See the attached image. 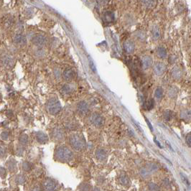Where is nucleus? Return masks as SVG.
<instances>
[{
  "label": "nucleus",
  "mask_w": 191,
  "mask_h": 191,
  "mask_svg": "<svg viewBox=\"0 0 191 191\" xmlns=\"http://www.w3.org/2000/svg\"><path fill=\"white\" fill-rule=\"evenodd\" d=\"M55 157L57 160L61 162H68L72 160L73 154L72 151L67 147L60 145L58 146L55 150Z\"/></svg>",
  "instance_id": "1"
},
{
  "label": "nucleus",
  "mask_w": 191,
  "mask_h": 191,
  "mask_svg": "<svg viewBox=\"0 0 191 191\" xmlns=\"http://www.w3.org/2000/svg\"><path fill=\"white\" fill-rule=\"evenodd\" d=\"M70 145L76 151H81L84 150L86 146V143L84 137L78 134H74L70 136L69 137Z\"/></svg>",
  "instance_id": "2"
},
{
  "label": "nucleus",
  "mask_w": 191,
  "mask_h": 191,
  "mask_svg": "<svg viewBox=\"0 0 191 191\" xmlns=\"http://www.w3.org/2000/svg\"><path fill=\"white\" fill-rule=\"evenodd\" d=\"M47 111L51 115H55L61 109V104L56 98H51L48 101L46 104Z\"/></svg>",
  "instance_id": "3"
},
{
  "label": "nucleus",
  "mask_w": 191,
  "mask_h": 191,
  "mask_svg": "<svg viewBox=\"0 0 191 191\" xmlns=\"http://www.w3.org/2000/svg\"><path fill=\"white\" fill-rule=\"evenodd\" d=\"M43 187L45 191H55L58 187V182L52 178H46L43 182Z\"/></svg>",
  "instance_id": "4"
},
{
  "label": "nucleus",
  "mask_w": 191,
  "mask_h": 191,
  "mask_svg": "<svg viewBox=\"0 0 191 191\" xmlns=\"http://www.w3.org/2000/svg\"><path fill=\"white\" fill-rule=\"evenodd\" d=\"M90 121L93 124V125L96 127H102L104 123V119L103 118V116L95 113L91 114L90 116Z\"/></svg>",
  "instance_id": "5"
},
{
  "label": "nucleus",
  "mask_w": 191,
  "mask_h": 191,
  "mask_svg": "<svg viewBox=\"0 0 191 191\" xmlns=\"http://www.w3.org/2000/svg\"><path fill=\"white\" fill-rule=\"evenodd\" d=\"M33 43L35 45L38 47H43L47 43V38L45 35L42 34H38L34 36V38L32 40Z\"/></svg>",
  "instance_id": "6"
},
{
  "label": "nucleus",
  "mask_w": 191,
  "mask_h": 191,
  "mask_svg": "<svg viewBox=\"0 0 191 191\" xmlns=\"http://www.w3.org/2000/svg\"><path fill=\"white\" fill-rule=\"evenodd\" d=\"M153 70L157 75H162L165 72L166 65L161 62H157L154 65Z\"/></svg>",
  "instance_id": "7"
},
{
  "label": "nucleus",
  "mask_w": 191,
  "mask_h": 191,
  "mask_svg": "<svg viewBox=\"0 0 191 191\" xmlns=\"http://www.w3.org/2000/svg\"><path fill=\"white\" fill-rule=\"evenodd\" d=\"M88 110H89L88 105L85 101H80L78 103V105H77V111H78V112L80 115L87 114L88 112Z\"/></svg>",
  "instance_id": "8"
},
{
  "label": "nucleus",
  "mask_w": 191,
  "mask_h": 191,
  "mask_svg": "<svg viewBox=\"0 0 191 191\" xmlns=\"http://www.w3.org/2000/svg\"><path fill=\"white\" fill-rule=\"evenodd\" d=\"M123 48L124 49L126 53L131 54V53H132L135 51V45L132 40H126L123 44Z\"/></svg>",
  "instance_id": "9"
},
{
  "label": "nucleus",
  "mask_w": 191,
  "mask_h": 191,
  "mask_svg": "<svg viewBox=\"0 0 191 191\" xmlns=\"http://www.w3.org/2000/svg\"><path fill=\"white\" fill-rule=\"evenodd\" d=\"M75 73L73 70L70 68H66L64 70L63 73V78L67 81H70L75 78Z\"/></svg>",
  "instance_id": "10"
},
{
  "label": "nucleus",
  "mask_w": 191,
  "mask_h": 191,
  "mask_svg": "<svg viewBox=\"0 0 191 191\" xmlns=\"http://www.w3.org/2000/svg\"><path fill=\"white\" fill-rule=\"evenodd\" d=\"M152 58L148 55H145L142 58V66L144 70L148 69L152 64Z\"/></svg>",
  "instance_id": "11"
},
{
  "label": "nucleus",
  "mask_w": 191,
  "mask_h": 191,
  "mask_svg": "<svg viewBox=\"0 0 191 191\" xmlns=\"http://www.w3.org/2000/svg\"><path fill=\"white\" fill-rule=\"evenodd\" d=\"M114 14L112 12L108 11L104 12V14H103V17H102V19H103V21L106 23H111L113 22L114 21Z\"/></svg>",
  "instance_id": "12"
},
{
  "label": "nucleus",
  "mask_w": 191,
  "mask_h": 191,
  "mask_svg": "<svg viewBox=\"0 0 191 191\" xmlns=\"http://www.w3.org/2000/svg\"><path fill=\"white\" fill-rule=\"evenodd\" d=\"M36 140L40 144H45L48 141V137L43 132H38L36 133Z\"/></svg>",
  "instance_id": "13"
},
{
  "label": "nucleus",
  "mask_w": 191,
  "mask_h": 191,
  "mask_svg": "<svg viewBox=\"0 0 191 191\" xmlns=\"http://www.w3.org/2000/svg\"><path fill=\"white\" fill-rule=\"evenodd\" d=\"M14 42L17 45H24L26 44L27 43L26 37H25L24 35H22V34L16 35L14 38Z\"/></svg>",
  "instance_id": "14"
},
{
  "label": "nucleus",
  "mask_w": 191,
  "mask_h": 191,
  "mask_svg": "<svg viewBox=\"0 0 191 191\" xmlns=\"http://www.w3.org/2000/svg\"><path fill=\"white\" fill-rule=\"evenodd\" d=\"M96 157L99 161H104L107 157V153L105 150L99 148L96 151Z\"/></svg>",
  "instance_id": "15"
},
{
  "label": "nucleus",
  "mask_w": 191,
  "mask_h": 191,
  "mask_svg": "<svg viewBox=\"0 0 191 191\" xmlns=\"http://www.w3.org/2000/svg\"><path fill=\"white\" fill-rule=\"evenodd\" d=\"M53 137L55 140H62L64 138V133L63 130L59 128H55L53 132Z\"/></svg>",
  "instance_id": "16"
},
{
  "label": "nucleus",
  "mask_w": 191,
  "mask_h": 191,
  "mask_svg": "<svg viewBox=\"0 0 191 191\" xmlns=\"http://www.w3.org/2000/svg\"><path fill=\"white\" fill-rule=\"evenodd\" d=\"M119 182L122 185H124V186L130 185V178H129L128 176L126 175L124 172H122V173L121 174L119 175Z\"/></svg>",
  "instance_id": "17"
},
{
  "label": "nucleus",
  "mask_w": 191,
  "mask_h": 191,
  "mask_svg": "<svg viewBox=\"0 0 191 191\" xmlns=\"http://www.w3.org/2000/svg\"><path fill=\"white\" fill-rule=\"evenodd\" d=\"M7 168L11 172H14L17 170V163L14 159H11L7 163Z\"/></svg>",
  "instance_id": "18"
},
{
  "label": "nucleus",
  "mask_w": 191,
  "mask_h": 191,
  "mask_svg": "<svg viewBox=\"0 0 191 191\" xmlns=\"http://www.w3.org/2000/svg\"><path fill=\"white\" fill-rule=\"evenodd\" d=\"M152 38L155 40H157L160 38V30L158 26L155 25V26L153 27L152 30Z\"/></svg>",
  "instance_id": "19"
},
{
  "label": "nucleus",
  "mask_w": 191,
  "mask_h": 191,
  "mask_svg": "<svg viewBox=\"0 0 191 191\" xmlns=\"http://www.w3.org/2000/svg\"><path fill=\"white\" fill-rule=\"evenodd\" d=\"M1 62H2L3 65H4L5 66H11L12 65L13 60L12 58H11V56H9V55H4L3 56V58H1Z\"/></svg>",
  "instance_id": "20"
},
{
  "label": "nucleus",
  "mask_w": 191,
  "mask_h": 191,
  "mask_svg": "<svg viewBox=\"0 0 191 191\" xmlns=\"http://www.w3.org/2000/svg\"><path fill=\"white\" fill-rule=\"evenodd\" d=\"M157 55H158L160 58H165L167 55V50L162 46L158 47V48H157Z\"/></svg>",
  "instance_id": "21"
},
{
  "label": "nucleus",
  "mask_w": 191,
  "mask_h": 191,
  "mask_svg": "<svg viewBox=\"0 0 191 191\" xmlns=\"http://www.w3.org/2000/svg\"><path fill=\"white\" fill-rule=\"evenodd\" d=\"M172 75L175 79H180L182 76V72L179 68H174L172 70Z\"/></svg>",
  "instance_id": "22"
},
{
  "label": "nucleus",
  "mask_w": 191,
  "mask_h": 191,
  "mask_svg": "<svg viewBox=\"0 0 191 191\" xmlns=\"http://www.w3.org/2000/svg\"><path fill=\"white\" fill-rule=\"evenodd\" d=\"M180 117L182 119L187 121L190 119V111L187 109H185L182 111L180 113Z\"/></svg>",
  "instance_id": "23"
},
{
  "label": "nucleus",
  "mask_w": 191,
  "mask_h": 191,
  "mask_svg": "<svg viewBox=\"0 0 191 191\" xmlns=\"http://www.w3.org/2000/svg\"><path fill=\"white\" fill-rule=\"evenodd\" d=\"M154 105H155V101H154V99H150L145 102L144 103L143 107L145 108V109L147 110H151L152 109H153Z\"/></svg>",
  "instance_id": "24"
},
{
  "label": "nucleus",
  "mask_w": 191,
  "mask_h": 191,
  "mask_svg": "<svg viewBox=\"0 0 191 191\" xmlns=\"http://www.w3.org/2000/svg\"><path fill=\"white\" fill-rule=\"evenodd\" d=\"M19 142H20V144L22 146H26L27 145V143H28V137H27V135H25V134H24V135H22L20 137Z\"/></svg>",
  "instance_id": "25"
},
{
  "label": "nucleus",
  "mask_w": 191,
  "mask_h": 191,
  "mask_svg": "<svg viewBox=\"0 0 191 191\" xmlns=\"http://www.w3.org/2000/svg\"><path fill=\"white\" fill-rule=\"evenodd\" d=\"M25 177L23 175H19L15 177V181H16V183L18 184V185H23V184L25 182Z\"/></svg>",
  "instance_id": "26"
},
{
  "label": "nucleus",
  "mask_w": 191,
  "mask_h": 191,
  "mask_svg": "<svg viewBox=\"0 0 191 191\" xmlns=\"http://www.w3.org/2000/svg\"><path fill=\"white\" fill-rule=\"evenodd\" d=\"M158 169V166H157L156 164L155 163H150L148 164L146 167V170L148 171L149 172H153V171L157 170Z\"/></svg>",
  "instance_id": "27"
},
{
  "label": "nucleus",
  "mask_w": 191,
  "mask_h": 191,
  "mask_svg": "<svg viewBox=\"0 0 191 191\" xmlns=\"http://www.w3.org/2000/svg\"><path fill=\"white\" fill-rule=\"evenodd\" d=\"M162 95H163V90H162V88L160 87H158V88H156L155 92V96L158 99H160L162 97Z\"/></svg>",
  "instance_id": "28"
},
{
  "label": "nucleus",
  "mask_w": 191,
  "mask_h": 191,
  "mask_svg": "<svg viewBox=\"0 0 191 191\" xmlns=\"http://www.w3.org/2000/svg\"><path fill=\"white\" fill-rule=\"evenodd\" d=\"M78 189L80 191H89L90 189V187L89 184L88 183H81L78 186Z\"/></svg>",
  "instance_id": "29"
},
{
  "label": "nucleus",
  "mask_w": 191,
  "mask_h": 191,
  "mask_svg": "<svg viewBox=\"0 0 191 191\" xmlns=\"http://www.w3.org/2000/svg\"><path fill=\"white\" fill-rule=\"evenodd\" d=\"M32 167H33V165L29 162H24L22 163V169L26 172H29L31 170Z\"/></svg>",
  "instance_id": "30"
},
{
  "label": "nucleus",
  "mask_w": 191,
  "mask_h": 191,
  "mask_svg": "<svg viewBox=\"0 0 191 191\" xmlns=\"http://www.w3.org/2000/svg\"><path fill=\"white\" fill-rule=\"evenodd\" d=\"M148 187L150 191H160V187L157 184L153 182H150L148 185Z\"/></svg>",
  "instance_id": "31"
},
{
  "label": "nucleus",
  "mask_w": 191,
  "mask_h": 191,
  "mask_svg": "<svg viewBox=\"0 0 191 191\" xmlns=\"http://www.w3.org/2000/svg\"><path fill=\"white\" fill-rule=\"evenodd\" d=\"M62 90H63V93H69L72 91V88H71V86H70V85L66 84V85H63V88H62Z\"/></svg>",
  "instance_id": "32"
},
{
  "label": "nucleus",
  "mask_w": 191,
  "mask_h": 191,
  "mask_svg": "<svg viewBox=\"0 0 191 191\" xmlns=\"http://www.w3.org/2000/svg\"><path fill=\"white\" fill-rule=\"evenodd\" d=\"M172 114L170 111H166L165 113H164V118H165L166 121H170L172 119Z\"/></svg>",
  "instance_id": "33"
},
{
  "label": "nucleus",
  "mask_w": 191,
  "mask_h": 191,
  "mask_svg": "<svg viewBox=\"0 0 191 191\" xmlns=\"http://www.w3.org/2000/svg\"><path fill=\"white\" fill-rule=\"evenodd\" d=\"M88 60H89V66L90 69L93 70V72L96 73V65L94 64V63H93V60H92L90 57L88 58Z\"/></svg>",
  "instance_id": "34"
},
{
  "label": "nucleus",
  "mask_w": 191,
  "mask_h": 191,
  "mask_svg": "<svg viewBox=\"0 0 191 191\" xmlns=\"http://www.w3.org/2000/svg\"><path fill=\"white\" fill-rule=\"evenodd\" d=\"M7 176V170L4 167H0V177L1 178H5V177Z\"/></svg>",
  "instance_id": "35"
},
{
  "label": "nucleus",
  "mask_w": 191,
  "mask_h": 191,
  "mask_svg": "<svg viewBox=\"0 0 191 191\" xmlns=\"http://www.w3.org/2000/svg\"><path fill=\"white\" fill-rule=\"evenodd\" d=\"M6 155V148L4 146L0 145V157H4Z\"/></svg>",
  "instance_id": "36"
},
{
  "label": "nucleus",
  "mask_w": 191,
  "mask_h": 191,
  "mask_svg": "<svg viewBox=\"0 0 191 191\" xmlns=\"http://www.w3.org/2000/svg\"><path fill=\"white\" fill-rule=\"evenodd\" d=\"M140 175H142L143 177H146L150 175V172L146 170V168H143V169H142V170H141V171H140Z\"/></svg>",
  "instance_id": "37"
},
{
  "label": "nucleus",
  "mask_w": 191,
  "mask_h": 191,
  "mask_svg": "<svg viewBox=\"0 0 191 191\" xmlns=\"http://www.w3.org/2000/svg\"><path fill=\"white\" fill-rule=\"evenodd\" d=\"M1 139L3 140H7L9 138V132H3L1 134Z\"/></svg>",
  "instance_id": "38"
},
{
  "label": "nucleus",
  "mask_w": 191,
  "mask_h": 191,
  "mask_svg": "<svg viewBox=\"0 0 191 191\" xmlns=\"http://www.w3.org/2000/svg\"><path fill=\"white\" fill-rule=\"evenodd\" d=\"M186 142H187V144L188 145L189 147H190V145H191V134L190 133H188L186 136Z\"/></svg>",
  "instance_id": "39"
},
{
  "label": "nucleus",
  "mask_w": 191,
  "mask_h": 191,
  "mask_svg": "<svg viewBox=\"0 0 191 191\" xmlns=\"http://www.w3.org/2000/svg\"><path fill=\"white\" fill-rule=\"evenodd\" d=\"M180 175H181V177H182V180H183L184 182H185L187 185H190V183H189L188 180H187V177H186V176L185 175H183V174H182V173H180Z\"/></svg>",
  "instance_id": "40"
},
{
  "label": "nucleus",
  "mask_w": 191,
  "mask_h": 191,
  "mask_svg": "<svg viewBox=\"0 0 191 191\" xmlns=\"http://www.w3.org/2000/svg\"><path fill=\"white\" fill-rule=\"evenodd\" d=\"M155 1H142V3L145 4V5L147 7H152L153 3H155Z\"/></svg>",
  "instance_id": "41"
},
{
  "label": "nucleus",
  "mask_w": 191,
  "mask_h": 191,
  "mask_svg": "<svg viewBox=\"0 0 191 191\" xmlns=\"http://www.w3.org/2000/svg\"><path fill=\"white\" fill-rule=\"evenodd\" d=\"M145 121H146V122H147V125H148V127H149V128H150V130L151 132H153V127H152V125L151 124V123L150 122V121L148 120V119H147V118H145Z\"/></svg>",
  "instance_id": "42"
},
{
  "label": "nucleus",
  "mask_w": 191,
  "mask_h": 191,
  "mask_svg": "<svg viewBox=\"0 0 191 191\" xmlns=\"http://www.w3.org/2000/svg\"><path fill=\"white\" fill-rule=\"evenodd\" d=\"M6 116L7 117H12L13 116V112L12 111H7L6 112Z\"/></svg>",
  "instance_id": "43"
},
{
  "label": "nucleus",
  "mask_w": 191,
  "mask_h": 191,
  "mask_svg": "<svg viewBox=\"0 0 191 191\" xmlns=\"http://www.w3.org/2000/svg\"><path fill=\"white\" fill-rule=\"evenodd\" d=\"M32 191H42V189L40 186H35L34 188L32 190Z\"/></svg>",
  "instance_id": "44"
},
{
  "label": "nucleus",
  "mask_w": 191,
  "mask_h": 191,
  "mask_svg": "<svg viewBox=\"0 0 191 191\" xmlns=\"http://www.w3.org/2000/svg\"><path fill=\"white\" fill-rule=\"evenodd\" d=\"M155 140V143H156V144H157V146H159V147H160V148H162V146H161V145H160V142H157V140H156V139H155V140Z\"/></svg>",
  "instance_id": "45"
},
{
  "label": "nucleus",
  "mask_w": 191,
  "mask_h": 191,
  "mask_svg": "<svg viewBox=\"0 0 191 191\" xmlns=\"http://www.w3.org/2000/svg\"><path fill=\"white\" fill-rule=\"evenodd\" d=\"M93 191H100V190H99V188H98V187H94V190H93Z\"/></svg>",
  "instance_id": "46"
}]
</instances>
